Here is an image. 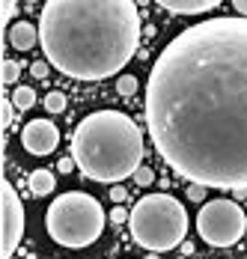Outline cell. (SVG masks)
<instances>
[{
	"instance_id": "1",
	"label": "cell",
	"mask_w": 247,
	"mask_h": 259,
	"mask_svg": "<svg viewBox=\"0 0 247 259\" xmlns=\"http://www.w3.org/2000/svg\"><path fill=\"white\" fill-rule=\"evenodd\" d=\"M149 137L182 179L247 188V18H205L167 42L146 83Z\"/></svg>"
},
{
	"instance_id": "2",
	"label": "cell",
	"mask_w": 247,
	"mask_h": 259,
	"mask_svg": "<svg viewBox=\"0 0 247 259\" xmlns=\"http://www.w3.org/2000/svg\"><path fill=\"white\" fill-rule=\"evenodd\" d=\"M39 45L57 72L104 80L137 54L140 12L134 0H48L39 12Z\"/></svg>"
},
{
	"instance_id": "3",
	"label": "cell",
	"mask_w": 247,
	"mask_h": 259,
	"mask_svg": "<svg viewBox=\"0 0 247 259\" xmlns=\"http://www.w3.org/2000/svg\"><path fill=\"white\" fill-rule=\"evenodd\" d=\"M69 155L90 182L119 185L143 167V131L122 110H96L77 122Z\"/></svg>"
},
{
	"instance_id": "4",
	"label": "cell",
	"mask_w": 247,
	"mask_h": 259,
	"mask_svg": "<svg viewBox=\"0 0 247 259\" xmlns=\"http://www.w3.org/2000/svg\"><path fill=\"white\" fill-rule=\"evenodd\" d=\"M131 238L152 253H167L185 241L188 233V211L170 194H149L137 200L128 218Z\"/></svg>"
},
{
	"instance_id": "5",
	"label": "cell",
	"mask_w": 247,
	"mask_h": 259,
	"mask_svg": "<svg viewBox=\"0 0 247 259\" xmlns=\"http://www.w3.org/2000/svg\"><path fill=\"white\" fill-rule=\"evenodd\" d=\"M107 214L101 203L87 194V191H69L60 194L45 211V230L48 235L69 250H80L99 241V235L104 233Z\"/></svg>"
},
{
	"instance_id": "6",
	"label": "cell",
	"mask_w": 247,
	"mask_h": 259,
	"mask_svg": "<svg viewBox=\"0 0 247 259\" xmlns=\"http://www.w3.org/2000/svg\"><path fill=\"white\" fill-rule=\"evenodd\" d=\"M197 233L212 247H232L247 233L244 208L232 200H209L197 214Z\"/></svg>"
},
{
	"instance_id": "7",
	"label": "cell",
	"mask_w": 247,
	"mask_h": 259,
	"mask_svg": "<svg viewBox=\"0 0 247 259\" xmlns=\"http://www.w3.org/2000/svg\"><path fill=\"white\" fill-rule=\"evenodd\" d=\"M24 235V206L12 182H3V259H12Z\"/></svg>"
},
{
	"instance_id": "8",
	"label": "cell",
	"mask_w": 247,
	"mask_h": 259,
	"mask_svg": "<svg viewBox=\"0 0 247 259\" xmlns=\"http://www.w3.org/2000/svg\"><path fill=\"white\" fill-rule=\"evenodd\" d=\"M21 143L30 155H51L60 143V128L48 119H33L21 128Z\"/></svg>"
},
{
	"instance_id": "9",
	"label": "cell",
	"mask_w": 247,
	"mask_h": 259,
	"mask_svg": "<svg viewBox=\"0 0 247 259\" xmlns=\"http://www.w3.org/2000/svg\"><path fill=\"white\" fill-rule=\"evenodd\" d=\"M155 3L164 6L167 12H176V15H199V12L218 9L223 0H155Z\"/></svg>"
},
{
	"instance_id": "10",
	"label": "cell",
	"mask_w": 247,
	"mask_h": 259,
	"mask_svg": "<svg viewBox=\"0 0 247 259\" xmlns=\"http://www.w3.org/2000/svg\"><path fill=\"white\" fill-rule=\"evenodd\" d=\"M9 42H12L15 51H30V48L39 42V27H33L30 21L12 24V30H9Z\"/></svg>"
},
{
	"instance_id": "11",
	"label": "cell",
	"mask_w": 247,
	"mask_h": 259,
	"mask_svg": "<svg viewBox=\"0 0 247 259\" xmlns=\"http://www.w3.org/2000/svg\"><path fill=\"white\" fill-rule=\"evenodd\" d=\"M27 182H30V194L33 197H48L51 191H54V185H57L51 170H33Z\"/></svg>"
},
{
	"instance_id": "12",
	"label": "cell",
	"mask_w": 247,
	"mask_h": 259,
	"mask_svg": "<svg viewBox=\"0 0 247 259\" xmlns=\"http://www.w3.org/2000/svg\"><path fill=\"white\" fill-rule=\"evenodd\" d=\"M12 104H15L18 110H30V107L36 104V93H33V87H18V90L12 93Z\"/></svg>"
},
{
	"instance_id": "13",
	"label": "cell",
	"mask_w": 247,
	"mask_h": 259,
	"mask_svg": "<svg viewBox=\"0 0 247 259\" xmlns=\"http://www.w3.org/2000/svg\"><path fill=\"white\" fill-rule=\"evenodd\" d=\"M116 93H119V96H134V93H137V78H134V75H119Z\"/></svg>"
},
{
	"instance_id": "14",
	"label": "cell",
	"mask_w": 247,
	"mask_h": 259,
	"mask_svg": "<svg viewBox=\"0 0 247 259\" xmlns=\"http://www.w3.org/2000/svg\"><path fill=\"white\" fill-rule=\"evenodd\" d=\"M45 107H48V113H63L66 110V96L63 93H48L45 96Z\"/></svg>"
},
{
	"instance_id": "15",
	"label": "cell",
	"mask_w": 247,
	"mask_h": 259,
	"mask_svg": "<svg viewBox=\"0 0 247 259\" xmlns=\"http://www.w3.org/2000/svg\"><path fill=\"white\" fill-rule=\"evenodd\" d=\"M21 75V66L15 60H3V83H15Z\"/></svg>"
},
{
	"instance_id": "16",
	"label": "cell",
	"mask_w": 247,
	"mask_h": 259,
	"mask_svg": "<svg viewBox=\"0 0 247 259\" xmlns=\"http://www.w3.org/2000/svg\"><path fill=\"white\" fill-rule=\"evenodd\" d=\"M134 182H137L140 188H146V185H152V182H155V173H152V167H140V170L134 173Z\"/></svg>"
},
{
	"instance_id": "17",
	"label": "cell",
	"mask_w": 247,
	"mask_h": 259,
	"mask_svg": "<svg viewBox=\"0 0 247 259\" xmlns=\"http://www.w3.org/2000/svg\"><path fill=\"white\" fill-rule=\"evenodd\" d=\"M0 110H3V125L9 128V125H12V116H15V104H12V99H3V102H0Z\"/></svg>"
},
{
	"instance_id": "18",
	"label": "cell",
	"mask_w": 247,
	"mask_h": 259,
	"mask_svg": "<svg viewBox=\"0 0 247 259\" xmlns=\"http://www.w3.org/2000/svg\"><path fill=\"white\" fill-rule=\"evenodd\" d=\"M48 60H36V63H33V66H30V75H33V78H48Z\"/></svg>"
},
{
	"instance_id": "19",
	"label": "cell",
	"mask_w": 247,
	"mask_h": 259,
	"mask_svg": "<svg viewBox=\"0 0 247 259\" xmlns=\"http://www.w3.org/2000/svg\"><path fill=\"white\" fill-rule=\"evenodd\" d=\"M188 197H191L194 203H202V200H205V185H194V182H191V185H188Z\"/></svg>"
},
{
	"instance_id": "20",
	"label": "cell",
	"mask_w": 247,
	"mask_h": 259,
	"mask_svg": "<svg viewBox=\"0 0 247 259\" xmlns=\"http://www.w3.org/2000/svg\"><path fill=\"white\" fill-rule=\"evenodd\" d=\"M107 218H110V224H116V227H119V224H125V221L131 218V211H125L122 206H116L113 211H110V214H107Z\"/></svg>"
},
{
	"instance_id": "21",
	"label": "cell",
	"mask_w": 247,
	"mask_h": 259,
	"mask_svg": "<svg viewBox=\"0 0 247 259\" xmlns=\"http://www.w3.org/2000/svg\"><path fill=\"white\" fill-rule=\"evenodd\" d=\"M125 197H128V191H125L122 185H113V188H110V200H113L116 206H119V203H125Z\"/></svg>"
},
{
	"instance_id": "22",
	"label": "cell",
	"mask_w": 247,
	"mask_h": 259,
	"mask_svg": "<svg viewBox=\"0 0 247 259\" xmlns=\"http://www.w3.org/2000/svg\"><path fill=\"white\" fill-rule=\"evenodd\" d=\"M74 167H77V164H74L72 155H66V158H60V161H57V170H60V173H72Z\"/></svg>"
},
{
	"instance_id": "23",
	"label": "cell",
	"mask_w": 247,
	"mask_h": 259,
	"mask_svg": "<svg viewBox=\"0 0 247 259\" xmlns=\"http://www.w3.org/2000/svg\"><path fill=\"white\" fill-rule=\"evenodd\" d=\"M15 6H18V0H3V12H0V15H3V21H9V18H12Z\"/></svg>"
},
{
	"instance_id": "24",
	"label": "cell",
	"mask_w": 247,
	"mask_h": 259,
	"mask_svg": "<svg viewBox=\"0 0 247 259\" xmlns=\"http://www.w3.org/2000/svg\"><path fill=\"white\" fill-rule=\"evenodd\" d=\"M235 12H241V18H247V0H232Z\"/></svg>"
},
{
	"instance_id": "25",
	"label": "cell",
	"mask_w": 247,
	"mask_h": 259,
	"mask_svg": "<svg viewBox=\"0 0 247 259\" xmlns=\"http://www.w3.org/2000/svg\"><path fill=\"white\" fill-rule=\"evenodd\" d=\"M27 3H39V0H27Z\"/></svg>"
}]
</instances>
